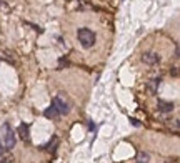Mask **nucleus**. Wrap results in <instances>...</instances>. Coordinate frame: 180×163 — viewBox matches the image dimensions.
<instances>
[{
    "label": "nucleus",
    "mask_w": 180,
    "mask_h": 163,
    "mask_svg": "<svg viewBox=\"0 0 180 163\" xmlns=\"http://www.w3.org/2000/svg\"><path fill=\"white\" fill-rule=\"evenodd\" d=\"M52 107L57 110L60 115H67V113L70 112V105H69V102L65 100V95L63 93L57 95V97L52 100Z\"/></svg>",
    "instance_id": "obj_2"
},
{
    "label": "nucleus",
    "mask_w": 180,
    "mask_h": 163,
    "mask_svg": "<svg viewBox=\"0 0 180 163\" xmlns=\"http://www.w3.org/2000/svg\"><path fill=\"white\" fill-rule=\"evenodd\" d=\"M44 115L47 116V118H58V116H60V113H58V112H57V110H55L54 107H48V108L44 112Z\"/></svg>",
    "instance_id": "obj_8"
},
{
    "label": "nucleus",
    "mask_w": 180,
    "mask_h": 163,
    "mask_svg": "<svg viewBox=\"0 0 180 163\" xmlns=\"http://www.w3.org/2000/svg\"><path fill=\"white\" fill-rule=\"evenodd\" d=\"M77 38H79L80 45L83 48H90L95 43V33L92 30H89V28H80L77 32Z\"/></svg>",
    "instance_id": "obj_1"
},
{
    "label": "nucleus",
    "mask_w": 180,
    "mask_h": 163,
    "mask_svg": "<svg viewBox=\"0 0 180 163\" xmlns=\"http://www.w3.org/2000/svg\"><path fill=\"white\" fill-rule=\"evenodd\" d=\"M3 130H5V138H3V148L5 150H12L13 147H15V133L12 132V128H10L9 123H5L3 125Z\"/></svg>",
    "instance_id": "obj_3"
},
{
    "label": "nucleus",
    "mask_w": 180,
    "mask_h": 163,
    "mask_svg": "<svg viewBox=\"0 0 180 163\" xmlns=\"http://www.w3.org/2000/svg\"><path fill=\"white\" fill-rule=\"evenodd\" d=\"M158 83H160V78H154L150 82H147V90H149L150 95H155L158 90Z\"/></svg>",
    "instance_id": "obj_6"
},
{
    "label": "nucleus",
    "mask_w": 180,
    "mask_h": 163,
    "mask_svg": "<svg viewBox=\"0 0 180 163\" xmlns=\"http://www.w3.org/2000/svg\"><path fill=\"white\" fill-rule=\"evenodd\" d=\"M0 163H12V158H5V160L0 161Z\"/></svg>",
    "instance_id": "obj_13"
},
{
    "label": "nucleus",
    "mask_w": 180,
    "mask_h": 163,
    "mask_svg": "<svg viewBox=\"0 0 180 163\" xmlns=\"http://www.w3.org/2000/svg\"><path fill=\"white\" fill-rule=\"evenodd\" d=\"M130 122H132V123H133V125H135V127H140V122H139V120L132 118V120H130Z\"/></svg>",
    "instance_id": "obj_12"
},
{
    "label": "nucleus",
    "mask_w": 180,
    "mask_h": 163,
    "mask_svg": "<svg viewBox=\"0 0 180 163\" xmlns=\"http://www.w3.org/2000/svg\"><path fill=\"white\" fill-rule=\"evenodd\" d=\"M142 60L147 65H157V63L160 62V57L155 54V52H147V54L142 55Z\"/></svg>",
    "instance_id": "obj_4"
},
{
    "label": "nucleus",
    "mask_w": 180,
    "mask_h": 163,
    "mask_svg": "<svg viewBox=\"0 0 180 163\" xmlns=\"http://www.w3.org/2000/svg\"><path fill=\"white\" fill-rule=\"evenodd\" d=\"M150 160V155L147 153V151H139V155H137V161L139 163H149Z\"/></svg>",
    "instance_id": "obj_9"
},
{
    "label": "nucleus",
    "mask_w": 180,
    "mask_h": 163,
    "mask_svg": "<svg viewBox=\"0 0 180 163\" xmlns=\"http://www.w3.org/2000/svg\"><path fill=\"white\" fill-rule=\"evenodd\" d=\"M167 163H175V161H172V160H168V161H167Z\"/></svg>",
    "instance_id": "obj_14"
},
{
    "label": "nucleus",
    "mask_w": 180,
    "mask_h": 163,
    "mask_svg": "<svg viewBox=\"0 0 180 163\" xmlns=\"http://www.w3.org/2000/svg\"><path fill=\"white\" fill-rule=\"evenodd\" d=\"M3 153H5V148H3L2 141H0V158H2V157H3Z\"/></svg>",
    "instance_id": "obj_11"
},
{
    "label": "nucleus",
    "mask_w": 180,
    "mask_h": 163,
    "mask_svg": "<svg viewBox=\"0 0 180 163\" xmlns=\"http://www.w3.org/2000/svg\"><path fill=\"white\" fill-rule=\"evenodd\" d=\"M17 132H19V135L22 137V140H25V141H30V130H29V125H25V123H22V125H19V128H17Z\"/></svg>",
    "instance_id": "obj_5"
},
{
    "label": "nucleus",
    "mask_w": 180,
    "mask_h": 163,
    "mask_svg": "<svg viewBox=\"0 0 180 163\" xmlns=\"http://www.w3.org/2000/svg\"><path fill=\"white\" fill-rule=\"evenodd\" d=\"M158 110L160 112H172L174 110V103L172 102H164V100H158Z\"/></svg>",
    "instance_id": "obj_7"
},
{
    "label": "nucleus",
    "mask_w": 180,
    "mask_h": 163,
    "mask_svg": "<svg viewBox=\"0 0 180 163\" xmlns=\"http://www.w3.org/2000/svg\"><path fill=\"white\" fill-rule=\"evenodd\" d=\"M170 75H174V77H178V68H177V67H174V68L170 70Z\"/></svg>",
    "instance_id": "obj_10"
}]
</instances>
